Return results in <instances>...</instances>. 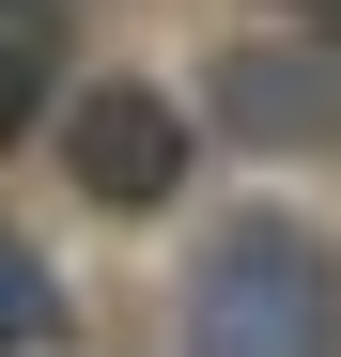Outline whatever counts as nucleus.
<instances>
[{"mask_svg":"<svg viewBox=\"0 0 341 357\" xmlns=\"http://www.w3.org/2000/svg\"><path fill=\"white\" fill-rule=\"evenodd\" d=\"M63 171H78V202L155 218L170 187H187V109H170L155 78H93V93L63 109Z\"/></svg>","mask_w":341,"mask_h":357,"instance_id":"obj_2","label":"nucleus"},{"mask_svg":"<svg viewBox=\"0 0 341 357\" xmlns=\"http://www.w3.org/2000/svg\"><path fill=\"white\" fill-rule=\"evenodd\" d=\"M47 342H63V280L31 233H0V357H47Z\"/></svg>","mask_w":341,"mask_h":357,"instance_id":"obj_5","label":"nucleus"},{"mask_svg":"<svg viewBox=\"0 0 341 357\" xmlns=\"http://www.w3.org/2000/svg\"><path fill=\"white\" fill-rule=\"evenodd\" d=\"M47 93H63V0H0V155L47 125Z\"/></svg>","mask_w":341,"mask_h":357,"instance_id":"obj_4","label":"nucleus"},{"mask_svg":"<svg viewBox=\"0 0 341 357\" xmlns=\"http://www.w3.org/2000/svg\"><path fill=\"white\" fill-rule=\"evenodd\" d=\"M202 109H217L233 140H264V155L341 140V47H233V63L202 78Z\"/></svg>","mask_w":341,"mask_h":357,"instance_id":"obj_3","label":"nucleus"},{"mask_svg":"<svg viewBox=\"0 0 341 357\" xmlns=\"http://www.w3.org/2000/svg\"><path fill=\"white\" fill-rule=\"evenodd\" d=\"M279 16H295V31H310V47H341V0H279Z\"/></svg>","mask_w":341,"mask_h":357,"instance_id":"obj_6","label":"nucleus"},{"mask_svg":"<svg viewBox=\"0 0 341 357\" xmlns=\"http://www.w3.org/2000/svg\"><path fill=\"white\" fill-rule=\"evenodd\" d=\"M187 357H341V264L295 218H217L187 264Z\"/></svg>","mask_w":341,"mask_h":357,"instance_id":"obj_1","label":"nucleus"}]
</instances>
